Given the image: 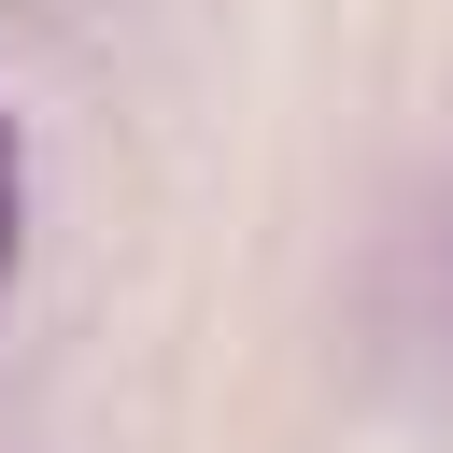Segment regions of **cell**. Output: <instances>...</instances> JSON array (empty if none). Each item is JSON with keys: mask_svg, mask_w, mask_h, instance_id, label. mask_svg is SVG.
Returning a JSON list of instances; mask_svg holds the SVG:
<instances>
[{"mask_svg": "<svg viewBox=\"0 0 453 453\" xmlns=\"http://www.w3.org/2000/svg\"><path fill=\"white\" fill-rule=\"evenodd\" d=\"M14 241H28V127L0 99V283H14Z\"/></svg>", "mask_w": 453, "mask_h": 453, "instance_id": "1", "label": "cell"}]
</instances>
